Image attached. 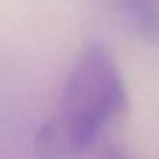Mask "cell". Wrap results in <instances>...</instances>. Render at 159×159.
Wrapping results in <instances>:
<instances>
[{
  "label": "cell",
  "mask_w": 159,
  "mask_h": 159,
  "mask_svg": "<svg viewBox=\"0 0 159 159\" xmlns=\"http://www.w3.org/2000/svg\"><path fill=\"white\" fill-rule=\"evenodd\" d=\"M110 4L133 33L159 45V0H110Z\"/></svg>",
  "instance_id": "obj_2"
},
{
  "label": "cell",
  "mask_w": 159,
  "mask_h": 159,
  "mask_svg": "<svg viewBox=\"0 0 159 159\" xmlns=\"http://www.w3.org/2000/svg\"><path fill=\"white\" fill-rule=\"evenodd\" d=\"M129 94L108 47L92 41L82 47L67 71L53 112L35 133L41 159H66L90 151L126 112Z\"/></svg>",
  "instance_id": "obj_1"
},
{
  "label": "cell",
  "mask_w": 159,
  "mask_h": 159,
  "mask_svg": "<svg viewBox=\"0 0 159 159\" xmlns=\"http://www.w3.org/2000/svg\"><path fill=\"white\" fill-rule=\"evenodd\" d=\"M102 159H131V157H129V153H125L122 149H116V147H114V149H108Z\"/></svg>",
  "instance_id": "obj_3"
}]
</instances>
